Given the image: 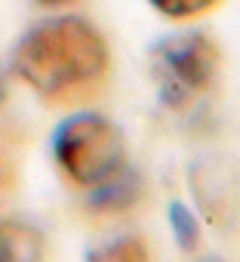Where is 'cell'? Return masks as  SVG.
Returning <instances> with one entry per match:
<instances>
[{
    "instance_id": "cell-1",
    "label": "cell",
    "mask_w": 240,
    "mask_h": 262,
    "mask_svg": "<svg viewBox=\"0 0 240 262\" xmlns=\"http://www.w3.org/2000/svg\"><path fill=\"white\" fill-rule=\"evenodd\" d=\"M13 74L46 105H83L111 77L105 34L80 16H56L31 25L13 50Z\"/></svg>"
},
{
    "instance_id": "cell-2",
    "label": "cell",
    "mask_w": 240,
    "mask_h": 262,
    "mask_svg": "<svg viewBox=\"0 0 240 262\" xmlns=\"http://www.w3.org/2000/svg\"><path fill=\"white\" fill-rule=\"evenodd\" d=\"M53 161L68 185L92 191L130 164L127 136L105 114L80 111L65 117L53 133Z\"/></svg>"
},
{
    "instance_id": "cell-3",
    "label": "cell",
    "mask_w": 240,
    "mask_h": 262,
    "mask_svg": "<svg viewBox=\"0 0 240 262\" xmlns=\"http://www.w3.org/2000/svg\"><path fill=\"white\" fill-rule=\"evenodd\" d=\"M148 62L160 102L170 111H188L212 93L222 68V50L209 31L191 28L157 40Z\"/></svg>"
},
{
    "instance_id": "cell-4",
    "label": "cell",
    "mask_w": 240,
    "mask_h": 262,
    "mask_svg": "<svg viewBox=\"0 0 240 262\" xmlns=\"http://www.w3.org/2000/svg\"><path fill=\"white\" fill-rule=\"evenodd\" d=\"M142 191H145L142 176L127 164L120 173H114L108 182H102L92 191H86V210L95 213V216H120V213H130L142 201Z\"/></svg>"
},
{
    "instance_id": "cell-5",
    "label": "cell",
    "mask_w": 240,
    "mask_h": 262,
    "mask_svg": "<svg viewBox=\"0 0 240 262\" xmlns=\"http://www.w3.org/2000/svg\"><path fill=\"white\" fill-rule=\"evenodd\" d=\"M0 262H46V237L25 219H0Z\"/></svg>"
},
{
    "instance_id": "cell-6",
    "label": "cell",
    "mask_w": 240,
    "mask_h": 262,
    "mask_svg": "<svg viewBox=\"0 0 240 262\" xmlns=\"http://www.w3.org/2000/svg\"><path fill=\"white\" fill-rule=\"evenodd\" d=\"M86 262H151V253L139 234H124L92 247L86 253Z\"/></svg>"
},
{
    "instance_id": "cell-7",
    "label": "cell",
    "mask_w": 240,
    "mask_h": 262,
    "mask_svg": "<svg viewBox=\"0 0 240 262\" xmlns=\"http://www.w3.org/2000/svg\"><path fill=\"white\" fill-rule=\"evenodd\" d=\"M170 228H173V237L176 244L185 250V253H194L203 241V231H200V222H197V213L185 204V201H173L170 204Z\"/></svg>"
},
{
    "instance_id": "cell-8",
    "label": "cell",
    "mask_w": 240,
    "mask_h": 262,
    "mask_svg": "<svg viewBox=\"0 0 240 262\" xmlns=\"http://www.w3.org/2000/svg\"><path fill=\"white\" fill-rule=\"evenodd\" d=\"M148 4L170 22H194L206 13H212L222 0H148Z\"/></svg>"
},
{
    "instance_id": "cell-9",
    "label": "cell",
    "mask_w": 240,
    "mask_h": 262,
    "mask_svg": "<svg viewBox=\"0 0 240 262\" xmlns=\"http://www.w3.org/2000/svg\"><path fill=\"white\" fill-rule=\"evenodd\" d=\"M10 188H13V167H10L4 158H0V204L7 201Z\"/></svg>"
},
{
    "instance_id": "cell-10",
    "label": "cell",
    "mask_w": 240,
    "mask_h": 262,
    "mask_svg": "<svg viewBox=\"0 0 240 262\" xmlns=\"http://www.w3.org/2000/svg\"><path fill=\"white\" fill-rule=\"evenodd\" d=\"M7 93H10V86H7V74L0 71V105L7 102Z\"/></svg>"
},
{
    "instance_id": "cell-11",
    "label": "cell",
    "mask_w": 240,
    "mask_h": 262,
    "mask_svg": "<svg viewBox=\"0 0 240 262\" xmlns=\"http://www.w3.org/2000/svg\"><path fill=\"white\" fill-rule=\"evenodd\" d=\"M37 4H43V7H62V4H71V0H37Z\"/></svg>"
},
{
    "instance_id": "cell-12",
    "label": "cell",
    "mask_w": 240,
    "mask_h": 262,
    "mask_svg": "<svg viewBox=\"0 0 240 262\" xmlns=\"http://www.w3.org/2000/svg\"><path fill=\"white\" fill-rule=\"evenodd\" d=\"M212 262H215V259H212Z\"/></svg>"
}]
</instances>
